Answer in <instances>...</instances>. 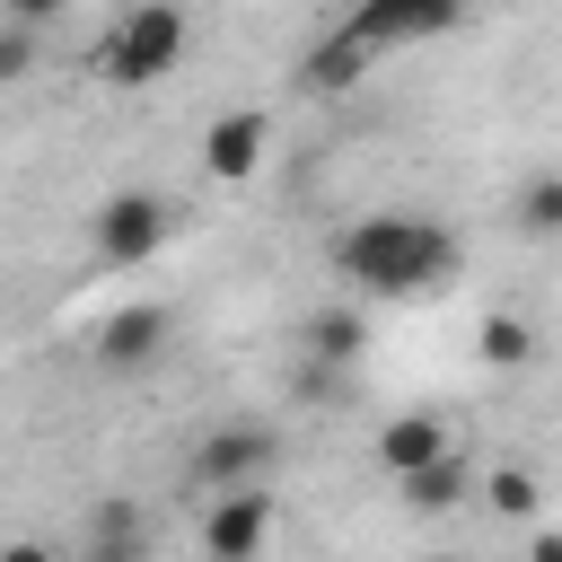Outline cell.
Listing matches in <instances>:
<instances>
[{"instance_id":"obj_1","label":"cell","mask_w":562,"mask_h":562,"mask_svg":"<svg viewBox=\"0 0 562 562\" xmlns=\"http://www.w3.org/2000/svg\"><path fill=\"white\" fill-rule=\"evenodd\" d=\"M334 272L369 299H413V290H448L457 272V237L422 211H369L334 237Z\"/></svg>"},{"instance_id":"obj_2","label":"cell","mask_w":562,"mask_h":562,"mask_svg":"<svg viewBox=\"0 0 562 562\" xmlns=\"http://www.w3.org/2000/svg\"><path fill=\"white\" fill-rule=\"evenodd\" d=\"M184 61V9L176 0H132L114 18V35L97 44V79L105 88H149Z\"/></svg>"},{"instance_id":"obj_3","label":"cell","mask_w":562,"mask_h":562,"mask_svg":"<svg viewBox=\"0 0 562 562\" xmlns=\"http://www.w3.org/2000/svg\"><path fill=\"white\" fill-rule=\"evenodd\" d=\"M167 228H176V202L132 184V193H105V202H97V228H88V237H97V255H105L114 272H140V263L167 246Z\"/></svg>"},{"instance_id":"obj_4","label":"cell","mask_w":562,"mask_h":562,"mask_svg":"<svg viewBox=\"0 0 562 562\" xmlns=\"http://www.w3.org/2000/svg\"><path fill=\"white\" fill-rule=\"evenodd\" d=\"M272 465H281V430H272V422H220V430L193 448L184 483H193V492H228V483H263Z\"/></svg>"},{"instance_id":"obj_5","label":"cell","mask_w":562,"mask_h":562,"mask_svg":"<svg viewBox=\"0 0 562 562\" xmlns=\"http://www.w3.org/2000/svg\"><path fill=\"white\" fill-rule=\"evenodd\" d=\"M465 18V0H351L342 35H360L369 53H395V44H430Z\"/></svg>"},{"instance_id":"obj_6","label":"cell","mask_w":562,"mask_h":562,"mask_svg":"<svg viewBox=\"0 0 562 562\" xmlns=\"http://www.w3.org/2000/svg\"><path fill=\"white\" fill-rule=\"evenodd\" d=\"M263 536H272V492L263 483L211 492V509H202V553L211 562H246V553H263Z\"/></svg>"},{"instance_id":"obj_7","label":"cell","mask_w":562,"mask_h":562,"mask_svg":"<svg viewBox=\"0 0 562 562\" xmlns=\"http://www.w3.org/2000/svg\"><path fill=\"white\" fill-rule=\"evenodd\" d=\"M158 351H167V307H158V299H132V307H114V316L97 325V369H114V378L149 369Z\"/></svg>"},{"instance_id":"obj_8","label":"cell","mask_w":562,"mask_h":562,"mask_svg":"<svg viewBox=\"0 0 562 562\" xmlns=\"http://www.w3.org/2000/svg\"><path fill=\"white\" fill-rule=\"evenodd\" d=\"M263 149H272V123H263L255 105H237V114H220V123L202 132V176H211V184H246V176L263 167Z\"/></svg>"},{"instance_id":"obj_9","label":"cell","mask_w":562,"mask_h":562,"mask_svg":"<svg viewBox=\"0 0 562 562\" xmlns=\"http://www.w3.org/2000/svg\"><path fill=\"white\" fill-rule=\"evenodd\" d=\"M404 483V509L413 518H448V509H465V492H474V465L457 457V448H439V457H422L413 474H395Z\"/></svg>"},{"instance_id":"obj_10","label":"cell","mask_w":562,"mask_h":562,"mask_svg":"<svg viewBox=\"0 0 562 562\" xmlns=\"http://www.w3.org/2000/svg\"><path fill=\"white\" fill-rule=\"evenodd\" d=\"M79 553H88V562H140V553H149V518H140V501H97Z\"/></svg>"},{"instance_id":"obj_11","label":"cell","mask_w":562,"mask_h":562,"mask_svg":"<svg viewBox=\"0 0 562 562\" xmlns=\"http://www.w3.org/2000/svg\"><path fill=\"white\" fill-rule=\"evenodd\" d=\"M369 351V316L351 307V299H334V307H316L307 316V360H325V369H351Z\"/></svg>"},{"instance_id":"obj_12","label":"cell","mask_w":562,"mask_h":562,"mask_svg":"<svg viewBox=\"0 0 562 562\" xmlns=\"http://www.w3.org/2000/svg\"><path fill=\"white\" fill-rule=\"evenodd\" d=\"M439 448H457L439 413H395V422L378 430V465H386V474H413V465H422V457H439Z\"/></svg>"},{"instance_id":"obj_13","label":"cell","mask_w":562,"mask_h":562,"mask_svg":"<svg viewBox=\"0 0 562 562\" xmlns=\"http://www.w3.org/2000/svg\"><path fill=\"white\" fill-rule=\"evenodd\" d=\"M360 70H369V44H360V35H342V26H334L316 53H307V88H316V97H342V88H360Z\"/></svg>"},{"instance_id":"obj_14","label":"cell","mask_w":562,"mask_h":562,"mask_svg":"<svg viewBox=\"0 0 562 562\" xmlns=\"http://www.w3.org/2000/svg\"><path fill=\"white\" fill-rule=\"evenodd\" d=\"M474 351H483L492 369H527V360H536V325H527V316H483Z\"/></svg>"},{"instance_id":"obj_15","label":"cell","mask_w":562,"mask_h":562,"mask_svg":"<svg viewBox=\"0 0 562 562\" xmlns=\"http://www.w3.org/2000/svg\"><path fill=\"white\" fill-rule=\"evenodd\" d=\"M518 228H527V237H553V228H562V176H553V167L527 176V193H518Z\"/></svg>"},{"instance_id":"obj_16","label":"cell","mask_w":562,"mask_h":562,"mask_svg":"<svg viewBox=\"0 0 562 562\" xmlns=\"http://www.w3.org/2000/svg\"><path fill=\"white\" fill-rule=\"evenodd\" d=\"M483 492H492V509H501V518H536V501H544V483H536L527 465H492V483H483Z\"/></svg>"},{"instance_id":"obj_17","label":"cell","mask_w":562,"mask_h":562,"mask_svg":"<svg viewBox=\"0 0 562 562\" xmlns=\"http://www.w3.org/2000/svg\"><path fill=\"white\" fill-rule=\"evenodd\" d=\"M35 53H44V35L18 26V18H0V88H18V79L35 70Z\"/></svg>"},{"instance_id":"obj_18","label":"cell","mask_w":562,"mask_h":562,"mask_svg":"<svg viewBox=\"0 0 562 562\" xmlns=\"http://www.w3.org/2000/svg\"><path fill=\"white\" fill-rule=\"evenodd\" d=\"M61 9H70V0H0V18H18V26H35V35H44Z\"/></svg>"}]
</instances>
